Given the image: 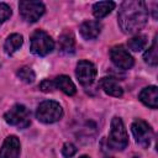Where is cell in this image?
I'll return each instance as SVG.
<instances>
[{"label": "cell", "instance_id": "cell-8", "mask_svg": "<svg viewBox=\"0 0 158 158\" xmlns=\"http://www.w3.org/2000/svg\"><path fill=\"white\" fill-rule=\"evenodd\" d=\"M96 67L94 65V63L89 62V60H79L77 67H75V77L79 80V83L84 86H88L90 84L94 83L95 78H96Z\"/></svg>", "mask_w": 158, "mask_h": 158}, {"label": "cell", "instance_id": "cell-23", "mask_svg": "<svg viewBox=\"0 0 158 158\" xmlns=\"http://www.w3.org/2000/svg\"><path fill=\"white\" fill-rule=\"evenodd\" d=\"M40 89L43 91V93H51L56 89V85H54V80L53 79H44L40 83Z\"/></svg>", "mask_w": 158, "mask_h": 158}, {"label": "cell", "instance_id": "cell-5", "mask_svg": "<svg viewBox=\"0 0 158 158\" xmlns=\"http://www.w3.org/2000/svg\"><path fill=\"white\" fill-rule=\"evenodd\" d=\"M4 120L10 126H15L20 130L27 128L31 123V114L28 109L22 104H15L4 115Z\"/></svg>", "mask_w": 158, "mask_h": 158}, {"label": "cell", "instance_id": "cell-2", "mask_svg": "<svg viewBox=\"0 0 158 158\" xmlns=\"http://www.w3.org/2000/svg\"><path fill=\"white\" fill-rule=\"evenodd\" d=\"M128 144V136L122 120L114 116L110 123V133L107 137V146L115 151H123Z\"/></svg>", "mask_w": 158, "mask_h": 158}, {"label": "cell", "instance_id": "cell-3", "mask_svg": "<svg viewBox=\"0 0 158 158\" xmlns=\"http://www.w3.org/2000/svg\"><path fill=\"white\" fill-rule=\"evenodd\" d=\"M63 117V109L53 100L42 101L36 109V118L42 123H54Z\"/></svg>", "mask_w": 158, "mask_h": 158}, {"label": "cell", "instance_id": "cell-6", "mask_svg": "<svg viewBox=\"0 0 158 158\" xmlns=\"http://www.w3.org/2000/svg\"><path fill=\"white\" fill-rule=\"evenodd\" d=\"M19 11L22 20H25L26 22L33 23L43 16L46 7L41 1H20Z\"/></svg>", "mask_w": 158, "mask_h": 158}, {"label": "cell", "instance_id": "cell-1", "mask_svg": "<svg viewBox=\"0 0 158 158\" xmlns=\"http://www.w3.org/2000/svg\"><path fill=\"white\" fill-rule=\"evenodd\" d=\"M148 21V10L144 1H123L117 14V22L122 32L132 35L139 32Z\"/></svg>", "mask_w": 158, "mask_h": 158}, {"label": "cell", "instance_id": "cell-12", "mask_svg": "<svg viewBox=\"0 0 158 158\" xmlns=\"http://www.w3.org/2000/svg\"><path fill=\"white\" fill-rule=\"evenodd\" d=\"M139 101L151 107V109H157L158 106V89L156 85H151V86H146L141 90L139 95H138Z\"/></svg>", "mask_w": 158, "mask_h": 158}, {"label": "cell", "instance_id": "cell-22", "mask_svg": "<svg viewBox=\"0 0 158 158\" xmlns=\"http://www.w3.org/2000/svg\"><path fill=\"white\" fill-rule=\"evenodd\" d=\"M75 153H77V147L73 143L67 142V143L63 144V147H62V154H63L64 158H72Z\"/></svg>", "mask_w": 158, "mask_h": 158}, {"label": "cell", "instance_id": "cell-19", "mask_svg": "<svg viewBox=\"0 0 158 158\" xmlns=\"http://www.w3.org/2000/svg\"><path fill=\"white\" fill-rule=\"evenodd\" d=\"M143 59L147 64L152 65V67H156L157 63H158V53H157V36L154 37L153 40V43L152 46L144 52L143 54Z\"/></svg>", "mask_w": 158, "mask_h": 158}, {"label": "cell", "instance_id": "cell-20", "mask_svg": "<svg viewBox=\"0 0 158 158\" xmlns=\"http://www.w3.org/2000/svg\"><path fill=\"white\" fill-rule=\"evenodd\" d=\"M16 75H17V78H19L20 80H22V81L26 83V84L33 83V80H35V78H36L35 72H33L30 67H21V68H19L17 72H16Z\"/></svg>", "mask_w": 158, "mask_h": 158}, {"label": "cell", "instance_id": "cell-16", "mask_svg": "<svg viewBox=\"0 0 158 158\" xmlns=\"http://www.w3.org/2000/svg\"><path fill=\"white\" fill-rule=\"evenodd\" d=\"M22 43H23L22 35H20V33H12V35H10L6 38V41L4 43V51H5V53L7 56H12L16 51L20 49V47L22 46Z\"/></svg>", "mask_w": 158, "mask_h": 158}, {"label": "cell", "instance_id": "cell-18", "mask_svg": "<svg viewBox=\"0 0 158 158\" xmlns=\"http://www.w3.org/2000/svg\"><path fill=\"white\" fill-rule=\"evenodd\" d=\"M147 43H148V38H147L146 35H136V36H133L132 38L128 40L127 46H128V48L131 51L139 52V51L146 48Z\"/></svg>", "mask_w": 158, "mask_h": 158}, {"label": "cell", "instance_id": "cell-13", "mask_svg": "<svg viewBox=\"0 0 158 158\" xmlns=\"http://www.w3.org/2000/svg\"><path fill=\"white\" fill-rule=\"evenodd\" d=\"M99 85L100 88L110 96H115V98H121L123 95V90L122 88L118 85V83L112 79V78H101L100 81H99Z\"/></svg>", "mask_w": 158, "mask_h": 158}, {"label": "cell", "instance_id": "cell-10", "mask_svg": "<svg viewBox=\"0 0 158 158\" xmlns=\"http://www.w3.org/2000/svg\"><path fill=\"white\" fill-rule=\"evenodd\" d=\"M20 153H21L20 139L14 135L7 136L0 148V158H20Z\"/></svg>", "mask_w": 158, "mask_h": 158}, {"label": "cell", "instance_id": "cell-21", "mask_svg": "<svg viewBox=\"0 0 158 158\" xmlns=\"http://www.w3.org/2000/svg\"><path fill=\"white\" fill-rule=\"evenodd\" d=\"M11 14V7L5 2H0V25H2L7 19H10Z\"/></svg>", "mask_w": 158, "mask_h": 158}, {"label": "cell", "instance_id": "cell-24", "mask_svg": "<svg viewBox=\"0 0 158 158\" xmlns=\"http://www.w3.org/2000/svg\"><path fill=\"white\" fill-rule=\"evenodd\" d=\"M79 158H90L89 156H81V157H79Z\"/></svg>", "mask_w": 158, "mask_h": 158}, {"label": "cell", "instance_id": "cell-17", "mask_svg": "<svg viewBox=\"0 0 158 158\" xmlns=\"http://www.w3.org/2000/svg\"><path fill=\"white\" fill-rule=\"evenodd\" d=\"M116 4L114 1H99V2H95L93 5V15L100 20V19H104L105 16H107L114 9H115Z\"/></svg>", "mask_w": 158, "mask_h": 158}, {"label": "cell", "instance_id": "cell-4", "mask_svg": "<svg viewBox=\"0 0 158 158\" xmlns=\"http://www.w3.org/2000/svg\"><path fill=\"white\" fill-rule=\"evenodd\" d=\"M54 49V41L43 30H36L30 37V51L40 57L49 54Z\"/></svg>", "mask_w": 158, "mask_h": 158}, {"label": "cell", "instance_id": "cell-15", "mask_svg": "<svg viewBox=\"0 0 158 158\" xmlns=\"http://www.w3.org/2000/svg\"><path fill=\"white\" fill-rule=\"evenodd\" d=\"M54 85L56 89H59L68 96H73L77 93V86L73 83V80L68 75H58L54 79Z\"/></svg>", "mask_w": 158, "mask_h": 158}, {"label": "cell", "instance_id": "cell-11", "mask_svg": "<svg viewBox=\"0 0 158 158\" xmlns=\"http://www.w3.org/2000/svg\"><path fill=\"white\" fill-rule=\"evenodd\" d=\"M101 23L96 20H86L84 21L80 27H79V32L81 35V37L86 41H91V40H95L100 32H101Z\"/></svg>", "mask_w": 158, "mask_h": 158}, {"label": "cell", "instance_id": "cell-14", "mask_svg": "<svg viewBox=\"0 0 158 158\" xmlns=\"http://www.w3.org/2000/svg\"><path fill=\"white\" fill-rule=\"evenodd\" d=\"M58 47H59V52L62 54L69 56L73 54L75 52V40L72 32H64L59 36V41H58Z\"/></svg>", "mask_w": 158, "mask_h": 158}, {"label": "cell", "instance_id": "cell-7", "mask_svg": "<svg viewBox=\"0 0 158 158\" xmlns=\"http://www.w3.org/2000/svg\"><path fill=\"white\" fill-rule=\"evenodd\" d=\"M131 131H132V135L137 144H139L143 148H147L151 144L152 138H153V130L148 122L138 118L132 122Z\"/></svg>", "mask_w": 158, "mask_h": 158}, {"label": "cell", "instance_id": "cell-9", "mask_svg": "<svg viewBox=\"0 0 158 158\" xmlns=\"http://www.w3.org/2000/svg\"><path fill=\"white\" fill-rule=\"evenodd\" d=\"M110 58H111V62L120 69H131L135 64L133 57L121 44L115 46L110 49Z\"/></svg>", "mask_w": 158, "mask_h": 158}]
</instances>
